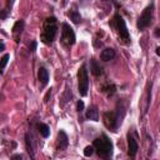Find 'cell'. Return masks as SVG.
I'll use <instances>...</instances> for the list:
<instances>
[{"instance_id": "cell-23", "label": "cell", "mask_w": 160, "mask_h": 160, "mask_svg": "<svg viewBox=\"0 0 160 160\" xmlns=\"http://www.w3.org/2000/svg\"><path fill=\"white\" fill-rule=\"evenodd\" d=\"M76 110H78L79 112H81V111L84 110V101H82V100H79V101L76 102Z\"/></svg>"}, {"instance_id": "cell-18", "label": "cell", "mask_w": 160, "mask_h": 160, "mask_svg": "<svg viewBox=\"0 0 160 160\" xmlns=\"http://www.w3.org/2000/svg\"><path fill=\"white\" fill-rule=\"evenodd\" d=\"M69 16H70V19L75 22V24H79L80 21H81V16H80V14H79V11L78 10H71L70 12H69Z\"/></svg>"}, {"instance_id": "cell-1", "label": "cell", "mask_w": 160, "mask_h": 160, "mask_svg": "<svg viewBox=\"0 0 160 160\" xmlns=\"http://www.w3.org/2000/svg\"><path fill=\"white\" fill-rule=\"evenodd\" d=\"M125 116V108L122 104H118L115 111H105L102 115V120L105 126L111 130V131H116L118 128L120 126L122 119Z\"/></svg>"}, {"instance_id": "cell-6", "label": "cell", "mask_w": 160, "mask_h": 160, "mask_svg": "<svg viewBox=\"0 0 160 160\" xmlns=\"http://www.w3.org/2000/svg\"><path fill=\"white\" fill-rule=\"evenodd\" d=\"M61 44L69 49L70 46H72L75 44V32L72 30V28L68 24V22H62L61 25Z\"/></svg>"}, {"instance_id": "cell-21", "label": "cell", "mask_w": 160, "mask_h": 160, "mask_svg": "<svg viewBox=\"0 0 160 160\" xmlns=\"http://www.w3.org/2000/svg\"><path fill=\"white\" fill-rule=\"evenodd\" d=\"M70 98H71V90H69V88H66V91H65V95H64V98H62V102H61V105H64L66 101H69Z\"/></svg>"}, {"instance_id": "cell-9", "label": "cell", "mask_w": 160, "mask_h": 160, "mask_svg": "<svg viewBox=\"0 0 160 160\" xmlns=\"http://www.w3.org/2000/svg\"><path fill=\"white\" fill-rule=\"evenodd\" d=\"M25 145H26V150L29 152V155L31 156V159H35V138L31 132H26L25 134Z\"/></svg>"}, {"instance_id": "cell-29", "label": "cell", "mask_w": 160, "mask_h": 160, "mask_svg": "<svg viewBox=\"0 0 160 160\" xmlns=\"http://www.w3.org/2000/svg\"><path fill=\"white\" fill-rule=\"evenodd\" d=\"M156 55H160V49L159 48H156Z\"/></svg>"}, {"instance_id": "cell-24", "label": "cell", "mask_w": 160, "mask_h": 160, "mask_svg": "<svg viewBox=\"0 0 160 160\" xmlns=\"http://www.w3.org/2000/svg\"><path fill=\"white\" fill-rule=\"evenodd\" d=\"M29 50H30L31 52H34V51L36 50V41H35V40H34V41L31 42V45L29 46Z\"/></svg>"}, {"instance_id": "cell-25", "label": "cell", "mask_w": 160, "mask_h": 160, "mask_svg": "<svg viewBox=\"0 0 160 160\" xmlns=\"http://www.w3.org/2000/svg\"><path fill=\"white\" fill-rule=\"evenodd\" d=\"M11 159H12V160H22V156H21L20 154H16V155H12Z\"/></svg>"}, {"instance_id": "cell-22", "label": "cell", "mask_w": 160, "mask_h": 160, "mask_svg": "<svg viewBox=\"0 0 160 160\" xmlns=\"http://www.w3.org/2000/svg\"><path fill=\"white\" fill-rule=\"evenodd\" d=\"M92 154H94V148H92V146H86V148L84 149V155H85V156L89 158V156H91Z\"/></svg>"}, {"instance_id": "cell-2", "label": "cell", "mask_w": 160, "mask_h": 160, "mask_svg": "<svg viewBox=\"0 0 160 160\" xmlns=\"http://www.w3.org/2000/svg\"><path fill=\"white\" fill-rule=\"evenodd\" d=\"M92 148H94V150H96L98 155H99L101 159H104V160H111V158H112V151H114V145H112L111 140H110L105 134L98 136V138L94 140Z\"/></svg>"}, {"instance_id": "cell-4", "label": "cell", "mask_w": 160, "mask_h": 160, "mask_svg": "<svg viewBox=\"0 0 160 160\" xmlns=\"http://www.w3.org/2000/svg\"><path fill=\"white\" fill-rule=\"evenodd\" d=\"M111 26L116 30L118 35H119V39L122 44H130L131 39H130V34L128 31V28H126V24H125V20L122 19V16L116 12L112 18V21H111Z\"/></svg>"}, {"instance_id": "cell-28", "label": "cell", "mask_w": 160, "mask_h": 160, "mask_svg": "<svg viewBox=\"0 0 160 160\" xmlns=\"http://www.w3.org/2000/svg\"><path fill=\"white\" fill-rule=\"evenodd\" d=\"M159 32H160V29L156 28V29H155V36H159Z\"/></svg>"}, {"instance_id": "cell-17", "label": "cell", "mask_w": 160, "mask_h": 160, "mask_svg": "<svg viewBox=\"0 0 160 160\" xmlns=\"http://www.w3.org/2000/svg\"><path fill=\"white\" fill-rule=\"evenodd\" d=\"M11 5H12V1H8L6 2V5H5V8L2 9V10H0V20H5L6 18H8V15L10 14V8H11Z\"/></svg>"}, {"instance_id": "cell-15", "label": "cell", "mask_w": 160, "mask_h": 160, "mask_svg": "<svg viewBox=\"0 0 160 160\" xmlns=\"http://www.w3.org/2000/svg\"><path fill=\"white\" fill-rule=\"evenodd\" d=\"M86 118L92 120V121H98L99 120V110L96 106H89V109L86 110Z\"/></svg>"}, {"instance_id": "cell-27", "label": "cell", "mask_w": 160, "mask_h": 160, "mask_svg": "<svg viewBox=\"0 0 160 160\" xmlns=\"http://www.w3.org/2000/svg\"><path fill=\"white\" fill-rule=\"evenodd\" d=\"M5 49V45H4V42L2 41H0V51H2Z\"/></svg>"}, {"instance_id": "cell-19", "label": "cell", "mask_w": 160, "mask_h": 160, "mask_svg": "<svg viewBox=\"0 0 160 160\" xmlns=\"http://www.w3.org/2000/svg\"><path fill=\"white\" fill-rule=\"evenodd\" d=\"M115 90H116V88H115L114 84H106V85L102 86V91L106 92L108 95H112L115 92Z\"/></svg>"}, {"instance_id": "cell-13", "label": "cell", "mask_w": 160, "mask_h": 160, "mask_svg": "<svg viewBox=\"0 0 160 160\" xmlns=\"http://www.w3.org/2000/svg\"><path fill=\"white\" fill-rule=\"evenodd\" d=\"M115 50L112 49V48H106V49H104L102 51H101V54H100V59L102 60V61H110V60H112L114 58H115Z\"/></svg>"}, {"instance_id": "cell-14", "label": "cell", "mask_w": 160, "mask_h": 160, "mask_svg": "<svg viewBox=\"0 0 160 160\" xmlns=\"http://www.w3.org/2000/svg\"><path fill=\"white\" fill-rule=\"evenodd\" d=\"M90 70H91V72H92L95 76H99V75L102 74V68L100 66V64H99L95 59H91V60H90Z\"/></svg>"}, {"instance_id": "cell-12", "label": "cell", "mask_w": 160, "mask_h": 160, "mask_svg": "<svg viewBox=\"0 0 160 160\" xmlns=\"http://www.w3.org/2000/svg\"><path fill=\"white\" fill-rule=\"evenodd\" d=\"M38 78H39L40 84H41L42 86H46L48 82H49V71H48L44 66L39 68V70H38Z\"/></svg>"}, {"instance_id": "cell-3", "label": "cell", "mask_w": 160, "mask_h": 160, "mask_svg": "<svg viewBox=\"0 0 160 160\" xmlns=\"http://www.w3.org/2000/svg\"><path fill=\"white\" fill-rule=\"evenodd\" d=\"M58 32V21L55 16H50L46 18L45 22H44V28H42V32H41V41L46 45H50L54 42L55 36Z\"/></svg>"}, {"instance_id": "cell-26", "label": "cell", "mask_w": 160, "mask_h": 160, "mask_svg": "<svg viewBox=\"0 0 160 160\" xmlns=\"http://www.w3.org/2000/svg\"><path fill=\"white\" fill-rule=\"evenodd\" d=\"M50 95H51V89H50V91H48V94H46V96H45V101H48V99H49Z\"/></svg>"}, {"instance_id": "cell-10", "label": "cell", "mask_w": 160, "mask_h": 160, "mask_svg": "<svg viewBox=\"0 0 160 160\" xmlns=\"http://www.w3.org/2000/svg\"><path fill=\"white\" fill-rule=\"evenodd\" d=\"M69 145V138L64 130H60L58 132V139H56V146L58 150H65Z\"/></svg>"}, {"instance_id": "cell-16", "label": "cell", "mask_w": 160, "mask_h": 160, "mask_svg": "<svg viewBox=\"0 0 160 160\" xmlns=\"http://www.w3.org/2000/svg\"><path fill=\"white\" fill-rule=\"evenodd\" d=\"M38 130H39V132H40V135L42 138H48L50 135V128L44 122H39L38 124Z\"/></svg>"}, {"instance_id": "cell-20", "label": "cell", "mask_w": 160, "mask_h": 160, "mask_svg": "<svg viewBox=\"0 0 160 160\" xmlns=\"http://www.w3.org/2000/svg\"><path fill=\"white\" fill-rule=\"evenodd\" d=\"M9 59H10V55L9 54H5L1 59H0V71L6 66V64H8V61H9Z\"/></svg>"}, {"instance_id": "cell-8", "label": "cell", "mask_w": 160, "mask_h": 160, "mask_svg": "<svg viewBox=\"0 0 160 160\" xmlns=\"http://www.w3.org/2000/svg\"><path fill=\"white\" fill-rule=\"evenodd\" d=\"M138 150H139V145H138L136 139L132 135L128 134V155L131 160L135 159V156L138 154Z\"/></svg>"}, {"instance_id": "cell-30", "label": "cell", "mask_w": 160, "mask_h": 160, "mask_svg": "<svg viewBox=\"0 0 160 160\" xmlns=\"http://www.w3.org/2000/svg\"><path fill=\"white\" fill-rule=\"evenodd\" d=\"M0 72H1V71H0Z\"/></svg>"}, {"instance_id": "cell-5", "label": "cell", "mask_w": 160, "mask_h": 160, "mask_svg": "<svg viewBox=\"0 0 160 160\" xmlns=\"http://www.w3.org/2000/svg\"><path fill=\"white\" fill-rule=\"evenodd\" d=\"M78 88H79V94L81 96H86L88 95V90H89V75H88V70H86V65L82 64L79 68L78 71Z\"/></svg>"}, {"instance_id": "cell-7", "label": "cell", "mask_w": 160, "mask_h": 160, "mask_svg": "<svg viewBox=\"0 0 160 160\" xmlns=\"http://www.w3.org/2000/svg\"><path fill=\"white\" fill-rule=\"evenodd\" d=\"M152 11H154V2H151L150 5H148V6L142 10L141 15L139 16V19H138V29H139V30H144V29H146V28L151 24V20H152Z\"/></svg>"}, {"instance_id": "cell-11", "label": "cell", "mask_w": 160, "mask_h": 160, "mask_svg": "<svg viewBox=\"0 0 160 160\" xmlns=\"http://www.w3.org/2000/svg\"><path fill=\"white\" fill-rule=\"evenodd\" d=\"M24 25H25L24 20H18L12 26V34H14V38H15L16 42H19V40H20V35L24 30Z\"/></svg>"}]
</instances>
